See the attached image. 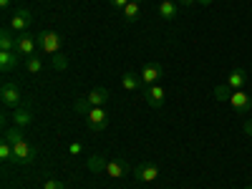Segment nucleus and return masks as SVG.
<instances>
[{
    "label": "nucleus",
    "instance_id": "34",
    "mask_svg": "<svg viewBox=\"0 0 252 189\" xmlns=\"http://www.w3.org/2000/svg\"><path fill=\"white\" fill-rule=\"evenodd\" d=\"M134 3H141V0H134Z\"/></svg>",
    "mask_w": 252,
    "mask_h": 189
},
{
    "label": "nucleus",
    "instance_id": "17",
    "mask_svg": "<svg viewBox=\"0 0 252 189\" xmlns=\"http://www.w3.org/2000/svg\"><path fill=\"white\" fill-rule=\"evenodd\" d=\"M86 101L91 103V106H103V103L109 101V91L106 89H91L86 94Z\"/></svg>",
    "mask_w": 252,
    "mask_h": 189
},
{
    "label": "nucleus",
    "instance_id": "29",
    "mask_svg": "<svg viewBox=\"0 0 252 189\" xmlns=\"http://www.w3.org/2000/svg\"><path fill=\"white\" fill-rule=\"evenodd\" d=\"M242 131H245L247 136H252V116H250V119H245V124H242Z\"/></svg>",
    "mask_w": 252,
    "mask_h": 189
},
{
    "label": "nucleus",
    "instance_id": "33",
    "mask_svg": "<svg viewBox=\"0 0 252 189\" xmlns=\"http://www.w3.org/2000/svg\"><path fill=\"white\" fill-rule=\"evenodd\" d=\"M242 189H252V184H247V187H242Z\"/></svg>",
    "mask_w": 252,
    "mask_h": 189
},
{
    "label": "nucleus",
    "instance_id": "6",
    "mask_svg": "<svg viewBox=\"0 0 252 189\" xmlns=\"http://www.w3.org/2000/svg\"><path fill=\"white\" fill-rule=\"evenodd\" d=\"M139 76H141L144 89H146V86H157V83L161 81V76H164V68H161V63H154V61H152V63H146V66L141 68ZM144 89H141V91H144Z\"/></svg>",
    "mask_w": 252,
    "mask_h": 189
},
{
    "label": "nucleus",
    "instance_id": "31",
    "mask_svg": "<svg viewBox=\"0 0 252 189\" xmlns=\"http://www.w3.org/2000/svg\"><path fill=\"white\" fill-rule=\"evenodd\" d=\"M10 3H13V0H0V8L8 10V8H10Z\"/></svg>",
    "mask_w": 252,
    "mask_h": 189
},
{
    "label": "nucleus",
    "instance_id": "18",
    "mask_svg": "<svg viewBox=\"0 0 252 189\" xmlns=\"http://www.w3.org/2000/svg\"><path fill=\"white\" fill-rule=\"evenodd\" d=\"M106 164H109V159H106V157H101V154H94V157H89V161H86L89 172H94V174L106 172Z\"/></svg>",
    "mask_w": 252,
    "mask_h": 189
},
{
    "label": "nucleus",
    "instance_id": "3",
    "mask_svg": "<svg viewBox=\"0 0 252 189\" xmlns=\"http://www.w3.org/2000/svg\"><path fill=\"white\" fill-rule=\"evenodd\" d=\"M83 119H86L89 131H94V134H96V131H103V129L109 126V114H106V109H103V106H94Z\"/></svg>",
    "mask_w": 252,
    "mask_h": 189
},
{
    "label": "nucleus",
    "instance_id": "27",
    "mask_svg": "<svg viewBox=\"0 0 252 189\" xmlns=\"http://www.w3.org/2000/svg\"><path fill=\"white\" fill-rule=\"evenodd\" d=\"M83 152V146L78 144V141H73V144H68V154H73V157H78Z\"/></svg>",
    "mask_w": 252,
    "mask_h": 189
},
{
    "label": "nucleus",
    "instance_id": "21",
    "mask_svg": "<svg viewBox=\"0 0 252 189\" xmlns=\"http://www.w3.org/2000/svg\"><path fill=\"white\" fill-rule=\"evenodd\" d=\"M232 91H235V89H229L227 83H217L215 91H212V96H215L217 101H227V103H229V96H232Z\"/></svg>",
    "mask_w": 252,
    "mask_h": 189
},
{
    "label": "nucleus",
    "instance_id": "14",
    "mask_svg": "<svg viewBox=\"0 0 252 189\" xmlns=\"http://www.w3.org/2000/svg\"><path fill=\"white\" fill-rule=\"evenodd\" d=\"M121 86H124L126 91H141L144 83H141V76H136L134 71H126V73L121 76Z\"/></svg>",
    "mask_w": 252,
    "mask_h": 189
},
{
    "label": "nucleus",
    "instance_id": "19",
    "mask_svg": "<svg viewBox=\"0 0 252 189\" xmlns=\"http://www.w3.org/2000/svg\"><path fill=\"white\" fill-rule=\"evenodd\" d=\"M159 15L164 20H174L177 18V3H174V0H161V3H159Z\"/></svg>",
    "mask_w": 252,
    "mask_h": 189
},
{
    "label": "nucleus",
    "instance_id": "28",
    "mask_svg": "<svg viewBox=\"0 0 252 189\" xmlns=\"http://www.w3.org/2000/svg\"><path fill=\"white\" fill-rule=\"evenodd\" d=\"M109 3H111V5L116 8V10H124L126 5H129V3H131V0H109Z\"/></svg>",
    "mask_w": 252,
    "mask_h": 189
},
{
    "label": "nucleus",
    "instance_id": "9",
    "mask_svg": "<svg viewBox=\"0 0 252 189\" xmlns=\"http://www.w3.org/2000/svg\"><path fill=\"white\" fill-rule=\"evenodd\" d=\"M134 177H136V182H141V184L154 182V179L159 177V166H157V164H152V161H144V164H139V166H136Z\"/></svg>",
    "mask_w": 252,
    "mask_h": 189
},
{
    "label": "nucleus",
    "instance_id": "16",
    "mask_svg": "<svg viewBox=\"0 0 252 189\" xmlns=\"http://www.w3.org/2000/svg\"><path fill=\"white\" fill-rule=\"evenodd\" d=\"M13 33H15V31H10V28L0 31V51H15L18 35H13Z\"/></svg>",
    "mask_w": 252,
    "mask_h": 189
},
{
    "label": "nucleus",
    "instance_id": "25",
    "mask_svg": "<svg viewBox=\"0 0 252 189\" xmlns=\"http://www.w3.org/2000/svg\"><path fill=\"white\" fill-rule=\"evenodd\" d=\"M51 58H53V66H56L58 71H66V68H68V61H66V56L56 53V56H51Z\"/></svg>",
    "mask_w": 252,
    "mask_h": 189
},
{
    "label": "nucleus",
    "instance_id": "4",
    "mask_svg": "<svg viewBox=\"0 0 252 189\" xmlns=\"http://www.w3.org/2000/svg\"><path fill=\"white\" fill-rule=\"evenodd\" d=\"M0 101H3L5 109H18V106H20L23 96H20V89L15 86L13 81H5L3 86H0Z\"/></svg>",
    "mask_w": 252,
    "mask_h": 189
},
{
    "label": "nucleus",
    "instance_id": "20",
    "mask_svg": "<svg viewBox=\"0 0 252 189\" xmlns=\"http://www.w3.org/2000/svg\"><path fill=\"white\" fill-rule=\"evenodd\" d=\"M124 20H126V23H136V20L141 18V10H139V3H134V0H131V3L129 5H126L124 10Z\"/></svg>",
    "mask_w": 252,
    "mask_h": 189
},
{
    "label": "nucleus",
    "instance_id": "15",
    "mask_svg": "<svg viewBox=\"0 0 252 189\" xmlns=\"http://www.w3.org/2000/svg\"><path fill=\"white\" fill-rule=\"evenodd\" d=\"M31 121H33V116H31V111H28L26 106L13 109V126H18V129H26Z\"/></svg>",
    "mask_w": 252,
    "mask_h": 189
},
{
    "label": "nucleus",
    "instance_id": "10",
    "mask_svg": "<svg viewBox=\"0 0 252 189\" xmlns=\"http://www.w3.org/2000/svg\"><path fill=\"white\" fill-rule=\"evenodd\" d=\"M229 106H232L235 111H240V114H247L252 109V98L242 89L240 91H232V96H229Z\"/></svg>",
    "mask_w": 252,
    "mask_h": 189
},
{
    "label": "nucleus",
    "instance_id": "22",
    "mask_svg": "<svg viewBox=\"0 0 252 189\" xmlns=\"http://www.w3.org/2000/svg\"><path fill=\"white\" fill-rule=\"evenodd\" d=\"M26 68H28V73H40L43 71V61L38 56H31V58H26Z\"/></svg>",
    "mask_w": 252,
    "mask_h": 189
},
{
    "label": "nucleus",
    "instance_id": "11",
    "mask_svg": "<svg viewBox=\"0 0 252 189\" xmlns=\"http://www.w3.org/2000/svg\"><path fill=\"white\" fill-rule=\"evenodd\" d=\"M129 161H124V159H111L109 164H106V177H111V179H124L126 174H129Z\"/></svg>",
    "mask_w": 252,
    "mask_h": 189
},
{
    "label": "nucleus",
    "instance_id": "26",
    "mask_svg": "<svg viewBox=\"0 0 252 189\" xmlns=\"http://www.w3.org/2000/svg\"><path fill=\"white\" fill-rule=\"evenodd\" d=\"M43 189H66V184L58 182V179H46L43 182Z\"/></svg>",
    "mask_w": 252,
    "mask_h": 189
},
{
    "label": "nucleus",
    "instance_id": "13",
    "mask_svg": "<svg viewBox=\"0 0 252 189\" xmlns=\"http://www.w3.org/2000/svg\"><path fill=\"white\" fill-rule=\"evenodd\" d=\"M227 86L229 89H235V91H240V89H245V83H247V73H245V68H235V71H229V76H227Z\"/></svg>",
    "mask_w": 252,
    "mask_h": 189
},
{
    "label": "nucleus",
    "instance_id": "24",
    "mask_svg": "<svg viewBox=\"0 0 252 189\" xmlns=\"http://www.w3.org/2000/svg\"><path fill=\"white\" fill-rule=\"evenodd\" d=\"M0 161H13V146H10V141H0Z\"/></svg>",
    "mask_w": 252,
    "mask_h": 189
},
{
    "label": "nucleus",
    "instance_id": "32",
    "mask_svg": "<svg viewBox=\"0 0 252 189\" xmlns=\"http://www.w3.org/2000/svg\"><path fill=\"white\" fill-rule=\"evenodd\" d=\"M197 3H202V5H209V3H212V0H197Z\"/></svg>",
    "mask_w": 252,
    "mask_h": 189
},
{
    "label": "nucleus",
    "instance_id": "30",
    "mask_svg": "<svg viewBox=\"0 0 252 189\" xmlns=\"http://www.w3.org/2000/svg\"><path fill=\"white\" fill-rule=\"evenodd\" d=\"M177 3H179V5H184V8H192V5L197 3V0H177Z\"/></svg>",
    "mask_w": 252,
    "mask_h": 189
},
{
    "label": "nucleus",
    "instance_id": "1",
    "mask_svg": "<svg viewBox=\"0 0 252 189\" xmlns=\"http://www.w3.org/2000/svg\"><path fill=\"white\" fill-rule=\"evenodd\" d=\"M3 139L10 141V146H13V161H15V164L28 166V164L35 161V149L26 141L23 129H18V126H10V129L3 131Z\"/></svg>",
    "mask_w": 252,
    "mask_h": 189
},
{
    "label": "nucleus",
    "instance_id": "2",
    "mask_svg": "<svg viewBox=\"0 0 252 189\" xmlns=\"http://www.w3.org/2000/svg\"><path fill=\"white\" fill-rule=\"evenodd\" d=\"M35 43H38V48L43 51V53L56 56V53H61L63 38H61L56 31H40V33H35Z\"/></svg>",
    "mask_w": 252,
    "mask_h": 189
},
{
    "label": "nucleus",
    "instance_id": "7",
    "mask_svg": "<svg viewBox=\"0 0 252 189\" xmlns=\"http://www.w3.org/2000/svg\"><path fill=\"white\" fill-rule=\"evenodd\" d=\"M35 48H38L35 35H28V33H20V35H18L15 53H18L20 58H31V56H35Z\"/></svg>",
    "mask_w": 252,
    "mask_h": 189
},
{
    "label": "nucleus",
    "instance_id": "23",
    "mask_svg": "<svg viewBox=\"0 0 252 189\" xmlns=\"http://www.w3.org/2000/svg\"><path fill=\"white\" fill-rule=\"evenodd\" d=\"M73 109H76V114H81V116H86L94 106H91V103L86 101V96H78L76 98V103H73Z\"/></svg>",
    "mask_w": 252,
    "mask_h": 189
},
{
    "label": "nucleus",
    "instance_id": "12",
    "mask_svg": "<svg viewBox=\"0 0 252 189\" xmlns=\"http://www.w3.org/2000/svg\"><path fill=\"white\" fill-rule=\"evenodd\" d=\"M18 66H20V56L15 51H0V71L13 73Z\"/></svg>",
    "mask_w": 252,
    "mask_h": 189
},
{
    "label": "nucleus",
    "instance_id": "8",
    "mask_svg": "<svg viewBox=\"0 0 252 189\" xmlns=\"http://www.w3.org/2000/svg\"><path fill=\"white\" fill-rule=\"evenodd\" d=\"M144 101L149 103L152 109H161L164 106V98H166V91L161 89V83H157V86H146L144 91Z\"/></svg>",
    "mask_w": 252,
    "mask_h": 189
},
{
    "label": "nucleus",
    "instance_id": "5",
    "mask_svg": "<svg viewBox=\"0 0 252 189\" xmlns=\"http://www.w3.org/2000/svg\"><path fill=\"white\" fill-rule=\"evenodd\" d=\"M31 23H33V15H31L28 8H15V10H13V15H10V31H15V33H28Z\"/></svg>",
    "mask_w": 252,
    "mask_h": 189
}]
</instances>
